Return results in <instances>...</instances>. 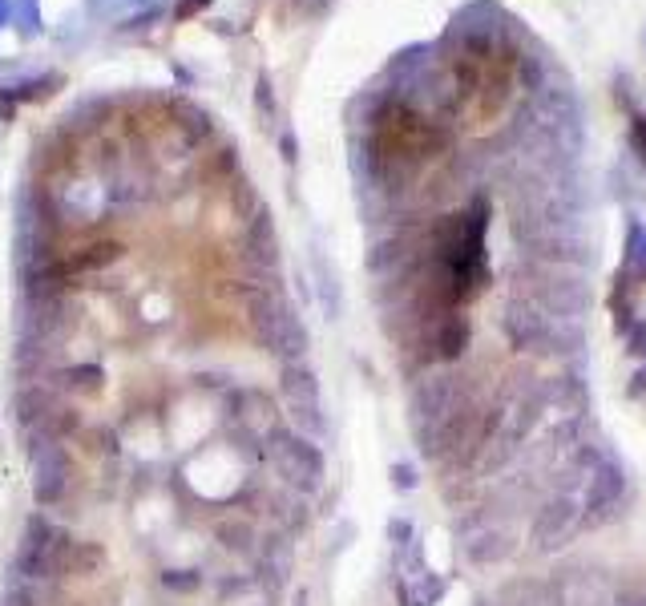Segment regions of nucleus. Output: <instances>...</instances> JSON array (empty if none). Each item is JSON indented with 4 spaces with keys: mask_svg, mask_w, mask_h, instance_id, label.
I'll return each mask as SVG.
<instances>
[{
    "mask_svg": "<svg viewBox=\"0 0 646 606\" xmlns=\"http://www.w3.org/2000/svg\"><path fill=\"white\" fill-rule=\"evenodd\" d=\"M441 150H445L441 130L408 106L380 110V118L372 126V162L380 166L384 178H412Z\"/></svg>",
    "mask_w": 646,
    "mask_h": 606,
    "instance_id": "1",
    "label": "nucleus"
},
{
    "mask_svg": "<svg viewBox=\"0 0 646 606\" xmlns=\"http://www.w3.org/2000/svg\"><path fill=\"white\" fill-rule=\"evenodd\" d=\"M453 77H457V106H461L465 122L485 126L505 110V101H509L513 57L493 41H473L457 57Z\"/></svg>",
    "mask_w": 646,
    "mask_h": 606,
    "instance_id": "2",
    "label": "nucleus"
},
{
    "mask_svg": "<svg viewBox=\"0 0 646 606\" xmlns=\"http://www.w3.org/2000/svg\"><path fill=\"white\" fill-rule=\"evenodd\" d=\"M469 400L465 392V380L453 376V372H433L412 384V396H408V421H412V437L420 441V449L428 445V437H433L461 404Z\"/></svg>",
    "mask_w": 646,
    "mask_h": 606,
    "instance_id": "3",
    "label": "nucleus"
},
{
    "mask_svg": "<svg viewBox=\"0 0 646 606\" xmlns=\"http://www.w3.org/2000/svg\"><path fill=\"white\" fill-rule=\"evenodd\" d=\"M267 453H271V465L279 469V481L291 485L295 493L323 489V477H328V457H323V449L311 437L275 425L267 433Z\"/></svg>",
    "mask_w": 646,
    "mask_h": 606,
    "instance_id": "4",
    "label": "nucleus"
},
{
    "mask_svg": "<svg viewBox=\"0 0 646 606\" xmlns=\"http://www.w3.org/2000/svg\"><path fill=\"white\" fill-rule=\"evenodd\" d=\"M279 392H283V404L291 413V425L295 433L319 441L328 437V413H323V396H319V380L311 368L303 364H287L283 376H279Z\"/></svg>",
    "mask_w": 646,
    "mask_h": 606,
    "instance_id": "5",
    "label": "nucleus"
},
{
    "mask_svg": "<svg viewBox=\"0 0 646 606\" xmlns=\"http://www.w3.org/2000/svg\"><path fill=\"white\" fill-rule=\"evenodd\" d=\"M578 526H582V501L574 493H558L537 510V518L529 526V542L537 554H558L574 542Z\"/></svg>",
    "mask_w": 646,
    "mask_h": 606,
    "instance_id": "6",
    "label": "nucleus"
},
{
    "mask_svg": "<svg viewBox=\"0 0 646 606\" xmlns=\"http://www.w3.org/2000/svg\"><path fill=\"white\" fill-rule=\"evenodd\" d=\"M33 461V501L41 510H53V505L65 501L69 481H73V461L65 453V445H37L29 453Z\"/></svg>",
    "mask_w": 646,
    "mask_h": 606,
    "instance_id": "7",
    "label": "nucleus"
},
{
    "mask_svg": "<svg viewBox=\"0 0 646 606\" xmlns=\"http://www.w3.org/2000/svg\"><path fill=\"white\" fill-rule=\"evenodd\" d=\"M622 493H626V469H622V461H618L614 453H602V461H598V465L590 469V477H586L582 514H594V518L610 514L614 505L622 501Z\"/></svg>",
    "mask_w": 646,
    "mask_h": 606,
    "instance_id": "8",
    "label": "nucleus"
},
{
    "mask_svg": "<svg viewBox=\"0 0 646 606\" xmlns=\"http://www.w3.org/2000/svg\"><path fill=\"white\" fill-rule=\"evenodd\" d=\"M259 336L287 364H295L307 352V332H303V324L287 308H259Z\"/></svg>",
    "mask_w": 646,
    "mask_h": 606,
    "instance_id": "9",
    "label": "nucleus"
},
{
    "mask_svg": "<svg viewBox=\"0 0 646 606\" xmlns=\"http://www.w3.org/2000/svg\"><path fill=\"white\" fill-rule=\"evenodd\" d=\"M513 546H517V538L509 526H497L485 514H477V530H473V538H465V558L473 566H497L513 554Z\"/></svg>",
    "mask_w": 646,
    "mask_h": 606,
    "instance_id": "10",
    "label": "nucleus"
},
{
    "mask_svg": "<svg viewBox=\"0 0 646 606\" xmlns=\"http://www.w3.org/2000/svg\"><path fill=\"white\" fill-rule=\"evenodd\" d=\"M53 530H57V526H53L45 514H33V518L25 522L21 546H17V574H21L25 582H37V578H41V554H45Z\"/></svg>",
    "mask_w": 646,
    "mask_h": 606,
    "instance_id": "11",
    "label": "nucleus"
},
{
    "mask_svg": "<svg viewBox=\"0 0 646 606\" xmlns=\"http://www.w3.org/2000/svg\"><path fill=\"white\" fill-rule=\"evenodd\" d=\"M57 409V396L45 388V384H21L17 388V396H13V417H17V425L25 429V433H33L49 413Z\"/></svg>",
    "mask_w": 646,
    "mask_h": 606,
    "instance_id": "12",
    "label": "nucleus"
},
{
    "mask_svg": "<svg viewBox=\"0 0 646 606\" xmlns=\"http://www.w3.org/2000/svg\"><path fill=\"white\" fill-rule=\"evenodd\" d=\"M287 578H291V546L283 538H271V546L259 558V578L255 582L263 586L267 598H275V590H283Z\"/></svg>",
    "mask_w": 646,
    "mask_h": 606,
    "instance_id": "13",
    "label": "nucleus"
},
{
    "mask_svg": "<svg viewBox=\"0 0 646 606\" xmlns=\"http://www.w3.org/2000/svg\"><path fill=\"white\" fill-rule=\"evenodd\" d=\"M428 344H433L437 352V360H457L465 348H469V320L465 316H445V320H437L433 324V336H428Z\"/></svg>",
    "mask_w": 646,
    "mask_h": 606,
    "instance_id": "14",
    "label": "nucleus"
},
{
    "mask_svg": "<svg viewBox=\"0 0 646 606\" xmlns=\"http://www.w3.org/2000/svg\"><path fill=\"white\" fill-rule=\"evenodd\" d=\"M57 384L65 388V392H77V396H101L105 392V372L97 368V364H77V368H65L61 376H57Z\"/></svg>",
    "mask_w": 646,
    "mask_h": 606,
    "instance_id": "15",
    "label": "nucleus"
},
{
    "mask_svg": "<svg viewBox=\"0 0 646 606\" xmlns=\"http://www.w3.org/2000/svg\"><path fill=\"white\" fill-rule=\"evenodd\" d=\"M214 534H219V542L235 554H251L255 550V526L247 518H223L219 526H214Z\"/></svg>",
    "mask_w": 646,
    "mask_h": 606,
    "instance_id": "16",
    "label": "nucleus"
},
{
    "mask_svg": "<svg viewBox=\"0 0 646 606\" xmlns=\"http://www.w3.org/2000/svg\"><path fill=\"white\" fill-rule=\"evenodd\" d=\"M626 271H630L634 279H642V283H646V227H642V223H634V227H630V255H626Z\"/></svg>",
    "mask_w": 646,
    "mask_h": 606,
    "instance_id": "17",
    "label": "nucleus"
},
{
    "mask_svg": "<svg viewBox=\"0 0 646 606\" xmlns=\"http://www.w3.org/2000/svg\"><path fill=\"white\" fill-rule=\"evenodd\" d=\"M162 582H166L170 590H182V594H194V590L202 586L198 570H166V574H162Z\"/></svg>",
    "mask_w": 646,
    "mask_h": 606,
    "instance_id": "18",
    "label": "nucleus"
},
{
    "mask_svg": "<svg viewBox=\"0 0 646 606\" xmlns=\"http://www.w3.org/2000/svg\"><path fill=\"white\" fill-rule=\"evenodd\" d=\"M622 336H626V352L638 356V360H646V316H638Z\"/></svg>",
    "mask_w": 646,
    "mask_h": 606,
    "instance_id": "19",
    "label": "nucleus"
},
{
    "mask_svg": "<svg viewBox=\"0 0 646 606\" xmlns=\"http://www.w3.org/2000/svg\"><path fill=\"white\" fill-rule=\"evenodd\" d=\"M5 606H41L37 602V590H33V582H9V590H5Z\"/></svg>",
    "mask_w": 646,
    "mask_h": 606,
    "instance_id": "20",
    "label": "nucleus"
},
{
    "mask_svg": "<svg viewBox=\"0 0 646 606\" xmlns=\"http://www.w3.org/2000/svg\"><path fill=\"white\" fill-rule=\"evenodd\" d=\"M388 538H392V546H396V550L404 554V550H408V546L416 542V534H412V522H408V518H392V522H388Z\"/></svg>",
    "mask_w": 646,
    "mask_h": 606,
    "instance_id": "21",
    "label": "nucleus"
},
{
    "mask_svg": "<svg viewBox=\"0 0 646 606\" xmlns=\"http://www.w3.org/2000/svg\"><path fill=\"white\" fill-rule=\"evenodd\" d=\"M388 473H392V485H396L400 493H408V489H416V481H420V477H416V469H412L408 461H396V465H392Z\"/></svg>",
    "mask_w": 646,
    "mask_h": 606,
    "instance_id": "22",
    "label": "nucleus"
},
{
    "mask_svg": "<svg viewBox=\"0 0 646 606\" xmlns=\"http://www.w3.org/2000/svg\"><path fill=\"white\" fill-rule=\"evenodd\" d=\"M626 392H630L634 400H638V396H646V364L634 372V380H630V388H626Z\"/></svg>",
    "mask_w": 646,
    "mask_h": 606,
    "instance_id": "23",
    "label": "nucleus"
},
{
    "mask_svg": "<svg viewBox=\"0 0 646 606\" xmlns=\"http://www.w3.org/2000/svg\"><path fill=\"white\" fill-rule=\"evenodd\" d=\"M634 142H638V150H642V158H646V126L638 122V130H634Z\"/></svg>",
    "mask_w": 646,
    "mask_h": 606,
    "instance_id": "24",
    "label": "nucleus"
},
{
    "mask_svg": "<svg viewBox=\"0 0 646 606\" xmlns=\"http://www.w3.org/2000/svg\"><path fill=\"white\" fill-rule=\"evenodd\" d=\"M295 606H307V590H299V594H295Z\"/></svg>",
    "mask_w": 646,
    "mask_h": 606,
    "instance_id": "25",
    "label": "nucleus"
}]
</instances>
